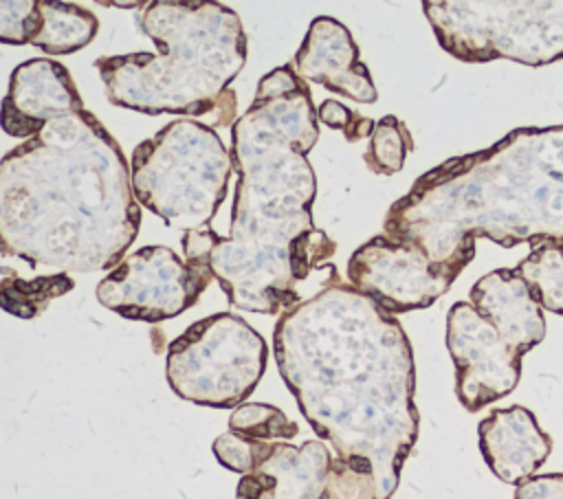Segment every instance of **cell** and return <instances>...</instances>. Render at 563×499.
<instances>
[{"instance_id":"10","label":"cell","mask_w":563,"mask_h":499,"mask_svg":"<svg viewBox=\"0 0 563 499\" xmlns=\"http://www.w3.org/2000/svg\"><path fill=\"white\" fill-rule=\"evenodd\" d=\"M211 279L209 268L191 266L165 246H145L99 281L97 299L125 319L158 323L191 308Z\"/></svg>"},{"instance_id":"26","label":"cell","mask_w":563,"mask_h":499,"mask_svg":"<svg viewBox=\"0 0 563 499\" xmlns=\"http://www.w3.org/2000/svg\"><path fill=\"white\" fill-rule=\"evenodd\" d=\"M512 499H563V475H534L517 486Z\"/></svg>"},{"instance_id":"7","label":"cell","mask_w":563,"mask_h":499,"mask_svg":"<svg viewBox=\"0 0 563 499\" xmlns=\"http://www.w3.org/2000/svg\"><path fill=\"white\" fill-rule=\"evenodd\" d=\"M440 46L464 64L563 59V0H424Z\"/></svg>"},{"instance_id":"21","label":"cell","mask_w":563,"mask_h":499,"mask_svg":"<svg viewBox=\"0 0 563 499\" xmlns=\"http://www.w3.org/2000/svg\"><path fill=\"white\" fill-rule=\"evenodd\" d=\"M229 431L262 442H286L297 435V424L282 409L266 402H242L229 418Z\"/></svg>"},{"instance_id":"2","label":"cell","mask_w":563,"mask_h":499,"mask_svg":"<svg viewBox=\"0 0 563 499\" xmlns=\"http://www.w3.org/2000/svg\"><path fill=\"white\" fill-rule=\"evenodd\" d=\"M317 138L308 84L290 64L266 73L255 101L231 130L238 171L231 233L209 255L213 279L231 308L277 314L303 301L288 251L314 229L310 207L317 180L306 154Z\"/></svg>"},{"instance_id":"5","label":"cell","mask_w":563,"mask_h":499,"mask_svg":"<svg viewBox=\"0 0 563 499\" xmlns=\"http://www.w3.org/2000/svg\"><path fill=\"white\" fill-rule=\"evenodd\" d=\"M139 24L158 53L97 59L108 99L145 114L207 117L246 62L238 13L218 2H143Z\"/></svg>"},{"instance_id":"18","label":"cell","mask_w":563,"mask_h":499,"mask_svg":"<svg viewBox=\"0 0 563 499\" xmlns=\"http://www.w3.org/2000/svg\"><path fill=\"white\" fill-rule=\"evenodd\" d=\"M515 270L528 284L541 310L563 314V240L534 242Z\"/></svg>"},{"instance_id":"24","label":"cell","mask_w":563,"mask_h":499,"mask_svg":"<svg viewBox=\"0 0 563 499\" xmlns=\"http://www.w3.org/2000/svg\"><path fill=\"white\" fill-rule=\"evenodd\" d=\"M317 121L325 123L332 130H341L350 143L372 136L374 125H376V121H372L358 112H352L347 106H343L336 99H325L317 108Z\"/></svg>"},{"instance_id":"25","label":"cell","mask_w":563,"mask_h":499,"mask_svg":"<svg viewBox=\"0 0 563 499\" xmlns=\"http://www.w3.org/2000/svg\"><path fill=\"white\" fill-rule=\"evenodd\" d=\"M37 15V0L0 2V42L7 44H29L33 24Z\"/></svg>"},{"instance_id":"8","label":"cell","mask_w":563,"mask_h":499,"mask_svg":"<svg viewBox=\"0 0 563 499\" xmlns=\"http://www.w3.org/2000/svg\"><path fill=\"white\" fill-rule=\"evenodd\" d=\"M266 341L233 312H218L189 325L167 347L165 376L183 400L235 409L266 369Z\"/></svg>"},{"instance_id":"11","label":"cell","mask_w":563,"mask_h":499,"mask_svg":"<svg viewBox=\"0 0 563 499\" xmlns=\"http://www.w3.org/2000/svg\"><path fill=\"white\" fill-rule=\"evenodd\" d=\"M446 350L455 365V393L466 411L508 396L521 376V354L471 306L457 301L446 314Z\"/></svg>"},{"instance_id":"9","label":"cell","mask_w":563,"mask_h":499,"mask_svg":"<svg viewBox=\"0 0 563 499\" xmlns=\"http://www.w3.org/2000/svg\"><path fill=\"white\" fill-rule=\"evenodd\" d=\"M471 257L431 262L413 242L376 235L347 262V281L389 314L422 310L449 292Z\"/></svg>"},{"instance_id":"20","label":"cell","mask_w":563,"mask_h":499,"mask_svg":"<svg viewBox=\"0 0 563 499\" xmlns=\"http://www.w3.org/2000/svg\"><path fill=\"white\" fill-rule=\"evenodd\" d=\"M413 149V138L405 121L394 114H387L376 121L365 152V163L374 174L391 176L398 174L405 165V158Z\"/></svg>"},{"instance_id":"23","label":"cell","mask_w":563,"mask_h":499,"mask_svg":"<svg viewBox=\"0 0 563 499\" xmlns=\"http://www.w3.org/2000/svg\"><path fill=\"white\" fill-rule=\"evenodd\" d=\"M336 244L319 229H312L297 237L288 251L290 257V270L297 281V286L308 279V275L317 268H325L328 259L334 255Z\"/></svg>"},{"instance_id":"15","label":"cell","mask_w":563,"mask_h":499,"mask_svg":"<svg viewBox=\"0 0 563 499\" xmlns=\"http://www.w3.org/2000/svg\"><path fill=\"white\" fill-rule=\"evenodd\" d=\"M477 435L484 462L504 484L519 486L534 477L552 451L550 435L521 404L495 409L479 422Z\"/></svg>"},{"instance_id":"22","label":"cell","mask_w":563,"mask_h":499,"mask_svg":"<svg viewBox=\"0 0 563 499\" xmlns=\"http://www.w3.org/2000/svg\"><path fill=\"white\" fill-rule=\"evenodd\" d=\"M271 446L273 442H262L227 431L213 440V455L224 468L246 475L266 457Z\"/></svg>"},{"instance_id":"1","label":"cell","mask_w":563,"mask_h":499,"mask_svg":"<svg viewBox=\"0 0 563 499\" xmlns=\"http://www.w3.org/2000/svg\"><path fill=\"white\" fill-rule=\"evenodd\" d=\"M273 352L301 415L334 451L328 486L352 499H389L420 426L400 321L336 281L282 312Z\"/></svg>"},{"instance_id":"13","label":"cell","mask_w":563,"mask_h":499,"mask_svg":"<svg viewBox=\"0 0 563 499\" xmlns=\"http://www.w3.org/2000/svg\"><path fill=\"white\" fill-rule=\"evenodd\" d=\"M290 66L301 81L321 84L345 99L358 103L378 99L372 75L358 59V46L334 18L319 15L312 20Z\"/></svg>"},{"instance_id":"17","label":"cell","mask_w":563,"mask_h":499,"mask_svg":"<svg viewBox=\"0 0 563 499\" xmlns=\"http://www.w3.org/2000/svg\"><path fill=\"white\" fill-rule=\"evenodd\" d=\"M99 20L84 7L70 2H37L29 44L48 55H68L92 42Z\"/></svg>"},{"instance_id":"27","label":"cell","mask_w":563,"mask_h":499,"mask_svg":"<svg viewBox=\"0 0 563 499\" xmlns=\"http://www.w3.org/2000/svg\"><path fill=\"white\" fill-rule=\"evenodd\" d=\"M213 114H218V117H216L213 123L209 125L211 130L233 123V119H235V92H233V88H227V90H224V95L220 97V101L216 103V108H213L207 117H213Z\"/></svg>"},{"instance_id":"19","label":"cell","mask_w":563,"mask_h":499,"mask_svg":"<svg viewBox=\"0 0 563 499\" xmlns=\"http://www.w3.org/2000/svg\"><path fill=\"white\" fill-rule=\"evenodd\" d=\"M75 281L66 275L40 277L33 281H24L11 273V277L0 281V306L4 312H11L22 319L37 317L51 299L66 295L73 290Z\"/></svg>"},{"instance_id":"14","label":"cell","mask_w":563,"mask_h":499,"mask_svg":"<svg viewBox=\"0 0 563 499\" xmlns=\"http://www.w3.org/2000/svg\"><path fill=\"white\" fill-rule=\"evenodd\" d=\"M332 453L323 440L273 442L266 457L238 481V499H323Z\"/></svg>"},{"instance_id":"3","label":"cell","mask_w":563,"mask_h":499,"mask_svg":"<svg viewBox=\"0 0 563 499\" xmlns=\"http://www.w3.org/2000/svg\"><path fill=\"white\" fill-rule=\"evenodd\" d=\"M130 167L84 108L48 121L0 163V253L70 273L106 270L134 242Z\"/></svg>"},{"instance_id":"6","label":"cell","mask_w":563,"mask_h":499,"mask_svg":"<svg viewBox=\"0 0 563 499\" xmlns=\"http://www.w3.org/2000/svg\"><path fill=\"white\" fill-rule=\"evenodd\" d=\"M231 169V152L216 130L176 119L136 145L130 182L136 202L187 233L209 226L227 198Z\"/></svg>"},{"instance_id":"4","label":"cell","mask_w":563,"mask_h":499,"mask_svg":"<svg viewBox=\"0 0 563 499\" xmlns=\"http://www.w3.org/2000/svg\"><path fill=\"white\" fill-rule=\"evenodd\" d=\"M385 235L418 244L431 262L473 259L479 237L563 240V125L517 127L429 169L389 207Z\"/></svg>"},{"instance_id":"12","label":"cell","mask_w":563,"mask_h":499,"mask_svg":"<svg viewBox=\"0 0 563 499\" xmlns=\"http://www.w3.org/2000/svg\"><path fill=\"white\" fill-rule=\"evenodd\" d=\"M79 110L84 103L68 70L53 59H29L9 79L0 125L7 134L29 141L48 121Z\"/></svg>"},{"instance_id":"16","label":"cell","mask_w":563,"mask_h":499,"mask_svg":"<svg viewBox=\"0 0 563 499\" xmlns=\"http://www.w3.org/2000/svg\"><path fill=\"white\" fill-rule=\"evenodd\" d=\"M471 306L521 356L545 339V317L528 284L510 268L479 277L471 288Z\"/></svg>"}]
</instances>
